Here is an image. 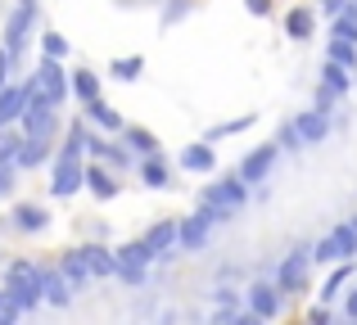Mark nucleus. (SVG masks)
I'll return each mask as SVG.
<instances>
[{
	"label": "nucleus",
	"instance_id": "f257e3e1",
	"mask_svg": "<svg viewBox=\"0 0 357 325\" xmlns=\"http://www.w3.org/2000/svg\"><path fill=\"white\" fill-rule=\"evenodd\" d=\"M23 95H27V104H63V95H68V81H63V68H59V59H50L45 54V63L32 72V81L23 86Z\"/></svg>",
	"mask_w": 357,
	"mask_h": 325
},
{
	"label": "nucleus",
	"instance_id": "f03ea898",
	"mask_svg": "<svg viewBox=\"0 0 357 325\" xmlns=\"http://www.w3.org/2000/svg\"><path fill=\"white\" fill-rule=\"evenodd\" d=\"M41 299V271L32 262H14L9 267V303L14 308H36Z\"/></svg>",
	"mask_w": 357,
	"mask_h": 325
},
{
	"label": "nucleus",
	"instance_id": "7ed1b4c3",
	"mask_svg": "<svg viewBox=\"0 0 357 325\" xmlns=\"http://www.w3.org/2000/svg\"><path fill=\"white\" fill-rule=\"evenodd\" d=\"M204 203H208L218 217H231V212H240V208H244V181L236 176V181L208 185V190H204Z\"/></svg>",
	"mask_w": 357,
	"mask_h": 325
},
{
	"label": "nucleus",
	"instance_id": "20e7f679",
	"mask_svg": "<svg viewBox=\"0 0 357 325\" xmlns=\"http://www.w3.org/2000/svg\"><path fill=\"white\" fill-rule=\"evenodd\" d=\"M149 257H154V253L145 248V239H131V244H122L118 257H114V262H118V276H122V280H131V285H140Z\"/></svg>",
	"mask_w": 357,
	"mask_h": 325
},
{
	"label": "nucleus",
	"instance_id": "39448f33",
	"mask_svg": "<svg viewBox=\"0 0 357 325\" xmlns=\"http://www.w3.org/2000/svg\"><path fill=\"white\" fill-rule=\"evenodd\" d=\"M353 248H357V230L340 226L317 244V262H344V257H353Z\"/></svg>",
	"mask_w": 357,
	"mask_h": 325
},
{
	"label": "nucleus",
	"instance_id": "423d86ee",
	"mask_svg": "<svg viewBox=\"0 0 357 325\" xmlns=\"http://www.w3.org/2000/svg\"><path fill=\"white\" fill-rule=\"evenodd\" d=\"M208 221H218V212L204 203L199 217H190L185 226H176V244H181V248H204V239H208Z\"/></svg>",
	"mask_w": 357,
	"mask_h": 325
},
{
	"label": "nucleus",
	"instance_id": "0eeeda50",
	"mask_svg": "<svg viewBox=\"0 0 357 325\" xmlns=\"http://www.w3.org/2000/svg\"><path fill=\"white\" fill-rule=\"evenodd\" d=\"M271 163H276V145H262V150H253L249 159L240 163V172H236V176H240L244 185H253V181H262V176L271 172Z\"/></svg>",
	"mask_w": 357,
	"mask_h": 325
},
{
	"label": "nucleus",
	"instance_id": "6e6552de",
	"mask_svg": "<svg viewBox=\"0 0 357 325\" xmlns=\"http://www.w3.org/2000/svg\"><path fill=\"white\" fill-rule=\"evenodd\" d=\"M77 185H82V163H77V154H63L59 167H54V185H50V190L59 194V199H68Z\"/></svg>",
	"mask_w": 357,
	"mask_h": 325
},
{
	"label": "nucleus",
	"instance_id": "1a4fd4ad",
	"mask_svg": "<svg viewBox=\"0 0 357 325\" xmlns=\"http://www.w3.org/2000/svg\"><path fill=\"white\" fill-rule=\"evenodd\" d=\"M23 132H27V141H45L50 136V127H54V113H50V104H32V109H23Z\"/></svg>",
	"mask_w": 357,
	"mask_h": 325
},
{
	"label": "nucleus",
	"instance_id": "9d476101",
	"mask_svg": "<svg viewBox=\"0 0 357 325\" xmlns=\"http://www.w3.org/2000/svg\"><path fill=\"white\" fill-rule=\"evenodd\" d=\"M27 27H32V5H23L14 18H9V27H5V36H9V50H5V54H18V50H23V41H27Z\"/></svg>",
	"mask_w": 357,
	"mask_h": 325
},
{
	"label": "nucleus",
	"instance_id": "9b49d317",
	"mask_svg": "<svg viewBox=\"0 0 357 325\" xmlns=\"http://www.w3.org/2000/svg\"><path fill=\"white\" fill-rule=\"evenodd\" d=\"M249 303H253V317H276L280 312V299H276V290H271V285H253L249 290Z\"/></svg>",
	"mask_w": 357,
	"mask_h": 325
},
{
	"label": "nucleus",
	"instance_id": "f8f14e48",
	"mask_svg": "<svg viewBox=\"0 0 357 325\" xmlns=\"http://www.w3.org/2000/svg\"><path fill=\"white\" fill-rule=\"evenodd\" d=\"M23 104H27V95H23V86H0V127H9L18 113H23Z\"/></svg>",
	"mask_w": 357,
	"mask_h": 325
},
{
	"label": "nucleus",
	"instance_id": "ddd939ff",
	"mask_svg": "<svg viewBox=\"0 0 357 325\" xmlns=\"http://www.w3.org/2000/svg\"><path fill=\"white\" fill-rule=\"evenodd\" d=\"M63 280H68V290H82V285L91 280V267H86V257H82V248L77 253H63Z\"/></svg>",
	"mask_w": 357,
	"mask_h": 325
},
{
	"label": "nucleus",
	"instance_id": "4468645a",
	"mask_svg": "<svg viewBox=\"0 0 357 325\" xmlns=\"http://www.w3.org/2000/svg\"><path fill=\"white\" fill-rule=\"evenodd\" d=\"M294 132H298V145H317L326 136V113H321V109H317V113H303L294 122Z\"/></svg>",
	"mask_w": 357,
	"mask_h": 325
},
{
	"label": "nucleus",
	"instance_id": "2eb2a0df",
	"mask_svg": "<svg viewBox=\"0 0 357 325\" xmlns=\"http://www.w3.org/2000/svg\"><path fill=\"white\" fill-rule=\"evenodd\" d=\"M172 244H176V226H172V221L149 226V235H145V248H149V253H167Z\"/></svg>",
	"mask_w": 357,
	"mask_h": 325
},
{
	"label": "nucleus",
	"instance_id": "dca6fc26",
	"mask_svg": "<svg viewBox=\"0 0 357 325\" xmlns=\"http://www.w3.org/2000/svg\"><path fill=\"white\" fill-rule=\"evenodd\" d=\"M307 271V253H289V262L280 267V290H298Z\"/></svg>",
	"mask_w": 357,
	"mask_h": 325
},
{
	"label": "nucleus",
	"instance_id": "f3484780",
	"mask_svg": "<svg viewBox=\"0 0 357 325\" xmlns=\"http://www.w3.org/2000/svg\"><path fill=\"white\" fill-rule=\"evenodd\" d=\"M181 167L185 172H213V150L208 145H190V150L181 154Z\"/></svg>",
	"mask_w": 357,
	"mask_h": 325
},
{
	"label": "nucleus",
	"instance_id": "a211bd4d",
	"mask_svg": "<svg viewBox=\"0 0 357 325\" xmlns=\"http://www.w3.org/2000/svg\"><path fill=\"white\" fill-rule=\"evenodd\" d=\"M353 86V77H349V68H344V63H326V90H331V95H344V90Z\"/></svg>",
	"mask_w": 357,
	"mask_h": 325
},
{
	"label": "nucleus",
	"instance_id": "6ab92c4d",
	"mask_svg": "<svg viewBox=\"0 0 357 325\" xmlns=\"http://www.w3.org/2000/svg\"><path fill=\"white\" fill-rule=\"evenodd\" d=\"M41 159H45V141H18V150H14L18 167H36Z\"/></svg>",
	"mask_w": 357,
	"mask_h": 325
},
{
	"label": "nucleus",
	"instance_id": "aec40b11",
	"mask_svg": "<svg viewBox=\"0 0 357 325\" xmlns=\"http://www.w3.org/2000/svg\"><path fill=\"white\" fill-rule=\"evenodd\" d=\"M82 257H86L91 276H114V271H118V262L105 253V248H82Z\"/></svg>",
	"mask_w": 357,
	"mask_h": 325
},
{
	"label": "nucleus",
	"instance_id": "412c9836",
	"mask_svg": "<svg viewBox=\"0 0 357 325\" xmlns=\"http://www.w3.org/2000/svg\"><path fill=\"white\" fill-rule=\"evenodd\" d=\"M86 109H91V118H96L100 127H109V132H118V127H122V118H118V113H114V109H109L100 95H96V100H86Z\"/></svg>",
	"mask_w": 357,
	"mask_h": 325
},
{
	"label": "nucleus",
	"instance_id": "4be33fe9",
	"mask_svg": "<svg viewBox=\"0 0 357 325\" xmlns=\"http://www.w3.org/2000/svg\"><path fill=\"white\" fill-rule=\"evenodd\" d=\"M331 59H335V63H344V68L353 72V68H357V45H353V41H340V36H335V45H331Z\"/></svg>",
	"mask_w": 357,
	"mask_h": 325
},
{
	"label": "nucleus",
	"instance_id": "5701e85b",
	"mask_svg": "<svg viewBox=\"0 0 357 325\" xmlns=\"http://www.w3.org/2000/svg\"><path fill=\"white\" fill-rule=\"evenodd\" d=\"M285 27H289V36L303 41V36H312V14H307V9H294V14L285 18Z\"/></svg>",
	"mask_w": 357,
	"mask_h": 325
},
{
	"label": "nucleus",
	"instance_id": "b1692460",
	"mask_svg": "<svg viewBox=\"0 0 357 325\" xmlns=\"http://www.w3.org/2000/svg\"><path fill=\"white\" fill-rule=\"evenodd\" d=\"M82 181H86L91 190L100 194V199H109V194H114V181H109V176L100 172V167H91V172H82Z\"/></svg>",
	"mask_w": 357,
	"mask_h": 325
},
{
	"label": "nucleus",
	"instance_id": "393cba45",
	"mask_svg": "<svg viewBox=\"0 0 357 325\" xmlns=\"http://www.w3.org/2000/svg\"><path fill=\"white\" fill-rule=\"evenodd\" d=\"M41 290L50 303H68V290H63V276H41Z\"/></svg>",
	"mask_w": 357,
	"mask_h": 325
},
{
	"label": "nucleus",
	"instance_id": "a878e982",
	"mask_svg": "<svg viewBox=\"0 0 357 325\" xmlns=\"http://www.w3.org/2000/svg\"><path fill=\"white\" fill-rule=\"evenodd\" d=\"M14 221H18L23 230H41V226H45V212H41V208H18Z\"/></svg>",
	"mask_w": 357,
	"mask_h": 325
},
{
	"label": "nucleus",
	"instance_id": "bb28decb",
	"mask_svg": "<svg viewBox=\"0 0 357 325\" xmlns=\"http://www.w3.org/2000/svg\"><path fill=\"white\" fill-rule=\"evenodd\" d=\"M73 90H77L82 100H96V95H100V81H96V72H77V81H73Z\"/></svg>",
	"mask_w": 357,
	"mask_h": 325
},
{
	"label": "nucleus",
	"instance_id": "cd10ccee",
	"mask_svg": "<svg viewBox=\"0 0 357 325\" xmlns=\"http://www.w3.org/2000/svg\"><path fill=\"white\" fill-rule=\"evenodd\" d=\"M127 141L136 145L140 154H154V150H158V141H154V136H149V132H140V127H131V132H127Z\"/></svg>",
	"mask_w": 357,
	"mask_h": 325
},
{
	"label": "nucleus",
	"instance_id": "c85d7f7f",
	"mask_svg": "<svg viewBox=\"0 0 357 325\" xmlns=\"http://www.w3.org/2000/svg\"><path fill=\"white\" fill-rule=\"evenodd\" d=\"M140 68H145V59H140V54H136V59H118L114 63V72H118V77H127V81L140 77Z\"/></svg>",
	"mask_w": 357,
	"mask_h": 325
},
{
	"label": "nucleus",
	"instance_id": "c756f323",
	"mask_svg": "<svg viewBox=\"0 0 357 325\" xmlns=\"http://www.w3.org/2000/svg\"><path fill=\"white\" fill-rule=\"evenodd\" d=\"M335 36H340V41H357V18L344 14L340 23H335Z\"/></svg>",
	"mask_w": 357,
	"mask_h": 325
},
{
	"label": "nucleus",
	"instance_id": "7c9ffc66",
	"mask_svg": "<svg viewBox=\"0 0 357 325\" xmlns=\"http://www.w3.org/2000/svg\"><path fill=\"white\" fill-rule=\"evenodd\" d=\"M41 45H45V54H50V59H63V54H68V41H63V36H54V32L45 36Z\"/></svg>",
	"mask_w": 357,
	"mask_h": 325
},
{
	"label": "nucleus",
	"instance_id": "2f4dec72",
	"mask_svg": "<svg viewBox=\"0 0 357 325\" xmlns=\"http://www.w3.org/2000/svg\"><path fill=\"white\" fill-rule=\"evenodd\" d=\"M349 276H353V267H340V271H335V276H331V285H326V290H321V294H326V299H335V294H340V290H344V280H349Z\"/></svg>",
	"mask_w": 357,
	"mask_h": 325
},
{
	"label": "nucleus",
	"instance_id": "473e14b6",
	"mask_svg": "<svg viewBox=\"0 0 357 325\" xmlns=\"http://www.w3.org/2000/svg\"><path fill=\"white\" fill-rule=\"evenodd\" d=\"M145 181H149V185H167V172H163V163H145Z\"/></svg>",
	"mask_w": 357,
	"mask_h": 325
},
{
	"label": "nucleus",
	"instance_id": "72a5a7b5",
	"mask_svg": "<svg viewBox=\"0 0 357 325\" xmlns=\"http://www.w3.org/2000/svg\"><path fill=\"white\" fill-rule=\"evenodd\" d=\"M14 150H18V141H14V136H0V163H9V159H14Z\"/></svg>",
	"mask_w": 357,
	"mask_h": 325
},
{
	"label": "nucleus",
	"instance_id": "f704fd0d",
	"mask_svg": "<svg viewBox=\"0 0 357 325\" xmlns=\"http://www.w3.org/2000/svg\"><path fill=\"white\" fill-rule=\"evenodd\" d=\"M280 141H285V145H289V150H298V132H294V122H289V127H285V132H280Z\"/></svg>",
	"mask_w": 357,
	"mask_h": 325
},
{
	"label": "nucleus",
	"instance_id": "c9c22d12",
	"mask_svg": "<svg viewBox=\"0 0 357 325\" xmlns=\"http://www.w3.org/2000/svg\"><path fill=\"white\" fill-rule=\"evenodd\" d=\"M249 9H253V14H267V9H271V0H249Z\"/></svg>",
	"mask_w": 357,
	"mask_h": 325
},
{
	"label": "nucleus",
	"instance_id": "e433bc0d",
	"mask_svg": "<svg viewBox=\"0 0 357 325\" xmlns=\"http://www.w3.org/2000/svg\"><path fill=\"white\" fill-rule=\"evenodd\" d=\"M5 72H9V54L0 50V86H5Z\"/></svg>",
	"mask_w": 357,
	"mask_h": 325
},
{
	"label": "nucleus",
	"instance_id": "4c0bfd02",
	"mask_svg": "<svg viewBox=\"0 0 357 325\" xmlns=\"http://www.w3.org/2000/svg\"><path fill=\"white\" fill-rule=\"evenodd\" d=\"M326 9H331V14H340V9H344V0H326Z\"/></svg>",
	"mask_w": 357,
	"mask_h": 325
},
{
	"label": "nucleus",
	"instance_id": "58836bf2",
	"mask_svg": "<svg viewBox=\"0 0 357 325\" xmlns=\"http://www.w3.org/2000/svg\"><path fill=\"white\" fill-rule=\"evenodd\" d=\"M9 190V172H5V167H0V194H5Z\"/></svg>",
	"mask_w": 357,
	"mask_h": 325
},
{
	"label": "nucleus",
	"instance_id": "ea45409f",
	"mask_svg": "<svg viewBox=\"0 0 357 325\" xmlns=\"http://www.w3.org/2000/svg\"><path fill=\"white\" fill-rule=\"evenodd\" d=\"M349 317H357V294H353V299H349Z\"/></svg>",
	"mask_w": 357,
	"mask_h": 325
},
{
	"label": "nucleus",
	"instance_id": "a19ab883",
	"mask_svg": "<svg viewBox=\"0 0 357 325\" xmlns=\"http://www.w3.org/2000/svg\"><path fill=\"white\" fill-rule=\"evenodd\" d=\"M0 308H5V294H0Z\"/></svg>",
	"mask_w": 357,
	"mask_h": 325
}]
</instances>
